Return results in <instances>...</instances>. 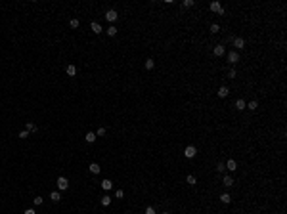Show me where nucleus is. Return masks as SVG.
<instances>
[{
	"label": "nucleus",
	"mask_w": 287,
	"mask_h": 214,
	"mask_svg": "<svg viewBox=\"0 0 287 214\" xmlns=\"http://www.w3.org/2000/svg\"><path fill=\"white\" fill-rule=\"evenodd\" d=\"M195 155H197V149H195L193 145H188V147L184 149V157L186 159H193Z\"/></svg>",
	"instance_id": "nucleus-1"
},
{
	"label": "nucleus",
	"mask_w": 287,
	"mask_h": 214,
	"mask_svg": "<svg viewBox=\"0 0 287 214\" xmlns=\"http://www.w3.org/2000/svg\"><path fill=\"white\" fill-rule=\"evenodd\" d=\"M56 183H57V189H61V191L69 187V180H67V178H63V176L57 178V182H56Z\"/></svg>",
	"instance_id": "nucleus-2"
},
{
	"label": "nucleus",
	"mask_w": 287,
	"mask_h": 214,
	"mask_svg": "<svg viewBox=\"0 0 287 214\" xmlns=\"http://www.w3.org/2000/svg\"><path fill=\"white\" fill-rule=\"evenodd\" d=\"M234 46H236L237 50H243V48H245V38L236 37V38H234Z\"/></svg>",
	"instance_id": "nucleus-3"
},
{
	"label": "nucleus",
	"mask_w": 287,
	"mask_h": 214,
	"mask_svg": "<svg viewBox=\"0 0 287 214\" xmlns=\"http://www.w3.org/2000/svg\"><path fill=\"white\" fill-rule=\"evenodd\" d=\"M117 17H119V15H117V12H115V10H107V12H105V19H107V21H111V23H113V21H117Z\"/></svg>",
	"instance_id": "nucleus-4"
},
{
	"label": "nucleus",
	"mask_w": 287,
	"mask_h": 214,
	"mask_svg": "<svg viewBox=\"0 0 287 214\" xmlns=\"http://www.w3.org/2000/svg\"><path fill=\"white\" fill-rule=\"evenodd\" d=\"M210 12H216V13H224V8L218 4V2H210Z\"/></svg>",
	"instance_id": "nucleus-5"
},
{
	"label": "nucleus",
	"mask_w": 287,
	"mask_h": 214,
	"mask_svg": "<svg viewBox=\"0 0 287 214\" xmlns=\"http://www.w3.org/2000/svg\"><path fill=\"white\" fill-rule=\"evenodd\" d=\"M228 61L230 63H237L239 61V54H237V52H230L228 54Z\"/></svg>",
	"instance_id": "nucleus-6"
},
{
	"label": "nucleus",
	"mask_w": 287,
	"mask_h": 214,
	"mask_svg": "<svg viewBox=\"0 0 287 214\" xmlns=\"http://www.w3.org/2000/svg\"><path fill=\"white\" fill-rule=\"evenodd\" d=\"M90 29H92V33H96V35H100V33H102V25H100L98 21H92Z\"/></svg>",
	"instance_id": "nucleus-7"
},
{
	"label": "nucleus",
	"mask_w": 287,
	"mask_h": 214,
	"mask_svg": "<svg viewBox=\"0 0 287 214\" xmlns=\"http://www.w3.org/2000/svg\"><path fill=\"white\" fill-rule=\"evenodd\" d=\"M224 166H226V168H228L230 172H234V170L237 168V163H236V161H234V159H230V161H228V163H226V164H224Z\"/></svg>",
	"instance_id": "nucleus-8"
},
{
	"label": "nucleus",
	"mask_w": 287,
	"mask_h": 214,
	"mask_svg": "<svg viewBox=\"0 0 287 214\" xmlns=\"http://www.w3.org/2000/svg\"><path fill=\"white\" fill-rule=\"evenodd\" d=\"M224 54H226L224 46H214V56H216V57H222Z\"/></svg>",
	"instance_id": "nucleus-9"
},
{
	"label": "nucleus",
	"mask_w": 287,
	"mask_h": 214,
	"mask_svg": "<svg viewBox=\"0 0 287 214\" xmlns=\"http://www.w3.org/2000/svg\"><path fill=\"white\" fill-rule=\"evenodd\" d=\"M88 168H90V172H92V174H100V170H102L98 163H92V164L88 166Z\"/></svg>",
	"instance_id": "nucleus-10"
},
{
	"label": "nucleus",
	"mask_w": 287,
	"mask_h": 214,
	"mask_svg": "<svg viewBox=\"0 0 287 214\" xmlns=\"http://www.w3.org/2000/svg\"><path fill=\"white\" fill-rule=\"evenodd\" d=\"M245 107H247V103H245V100H237V101H236V109H237V111H243Z\"/></svg>",
	"instance_id": "nucleus-11"
},
{
	"label": "nucleus",
	"mask_w": 287,
	"mask_h": 214,
	"mask_svg": "<svg viewBox=\"0 0 287 214\" xmlns=\"http://www.w3.org/2000/svg\"><path fill=\"white\" fill-rule=\"evenodd\" d=\"M222 182H224V185H226V187H232V185H234V178H232V176H224Z\"/></svg>",
	"instance_id": "nucleus-12"
},
{
	"label": "nucleus",
	"mask_w": 287,
	"mask_h": 214,
	"mask_svg": "<svg viewBox=\"0 0 287 214\" xmlns=\"http://www.w3.org/2000/svg\"><path fill=\"white\" fill-rule=\"evenodd\" d=\"M50 199L54 203H59V199H61V195H59V191H52L50 193Z\"/></svg>",
	"instance_id": "nucleus-13"
},
{
	"label": "nucleus",
	"mask_w": 287,
	"mask_h": 214,
	"mask_svg": "<svg viewBox=\"0 0 287 214\" xmlns=\"http://www.w3.org/2000/svg\"><path fill=\"white\" fill-rule=\"evenodd\" d=\"M228 94H230V90L226 88V86H220V88H218V96H220V98H226Z\"/></svg>",
	"instance_id": "nucleus-14"
},
{
	"label": "nucleus",
	"mask_w": 287,
	"mask_h": 214,
	"mask_svg": "<svg viewBox=\"0 0 287 214\" xmlns=\"http://www.w3.org/2000/svg\"><path fill=\"white\" fill-rule=\"evenodd\" d=\"M65 71H67V75H69V76H75L77 75V67H75V65H67V69H65Z\"/></svg>",
	"instance_id": "nucleus-15"
},
{
	"label": "nucleus",
	"mask_w": 287,
	"mask_h": 214,
	"mask_svg": "<svg viewBox=\"0 0 287 214\" xmlns=\"http://www.w3.org/2000/svg\"><path fill=\"white\" fill-rule=\"evenodd\" d=\"M84 140H86L88 144H94V142H96V134L94 132H88L86 136H84Z\"/></svg>",
	"instance_id": "nucleus-16"
},
{
	"label": "nucleus",
	"mask_w": 287,
	"mask_h": 214,
	"mask_svg": "<svg viewBox=\"0 0 287 214\" xmlns=\"http://www.w3.org/2000/svg\"><path fill=\"white\" fill-rule=\"evenodd\" d=\"M102 187L105 189V191H109V189L113 187V182H111V180H103V182H102Z\"/></svg>",
	"instance_id": "nucleus-17"
},
{
	"label": "nucleus",
	"mask_w": 287,
	"mask_h": 214,
	"mask_svg": "<svg viewBox=\"0 0 287 214\" xmlns=\"http://www.w3.org/2000/svg\"><path fill=\"white\" fill-rule=\"evenodd\" d=\"M220 201H222L224 205H230V201H232V197H230V193H222V195H220Z\"/></svg>",
	"instance_id": "nucleus-18"
},
{
	"label": "nucleus",
	"mask_w": 287,
	"mask_h": 214,
	"mask_svg": "<svg viewBox=\"0 0 287 214\" xmlns=\"http://www.w3.org/2000/svg\"><path fill=\"white\" fill-rule=\"evenodd\" d=\"M25 130H27V132H37V124H33V122H27V124H25Z\"/></svg>",
	"instance_id": "nucleus-19"
},
{
	"label": "nucleus",
	"mask_w": 287,
	"mask_h": 214,
	"mask_svg": "<svg viewBox=\"0 0 287 214\" xmlns=\"http://www.w3.org/2000/svg\"><path fill=\"white\" fill-rule=\"evenodd\" d=\"M186 182H188V183H190V185H195V183H197V178H195V176H193V174H190V176H188V178H186Z\"/></svg>",
	"instance_id": "nucleus-20"
},
{
	"label": "nucleus",
	"mask_w": 287,
	"mask_h": 214,
	"mask_svg": "<svg viewBox=\"0 0 287 214\" xmlns=\"http://www.w3.org/2000/svg\"><path fill=\"white\" fill-rule=\"evenodd\" d=\"M256 107H258V103H256L255 100H253V101H249V103H247V109H249V111H255Z\"/></svg>",
	"instance_id": "nucleus-21"
},
{
	"label": "nucleus",
	"mask_w": 287,
	"mask_h": 214,
	"mask_svg": "<svg viewBox=\"0 0 287 214\" xmlns=\"http://www.w3.org/2000/svg\"><path fill=\"white\" fill-rule=\"evenodd\" d=\"M107 35H109V37H115V35H117V27H115V25L107 27Z\"/></svg>",
	"instance_id": "nucleus-22"
},
{
	"label": "nucleus",
	"mask_w": 287,
	"mask_h": 214,
	"mask_svg": "<svg viewBox=\"0 0 287 214\" xmlns=\"http://www.w3.org/2000/svg\"><path fill=\"white\" fill-rule=\"evenodd\" d=\"M102 205H103V207H109V205H111V197H109V195L102 197Z\"/></svg>",
	"instance_id": "nucleus-23"
},
{
	"label": "nucleus",
	"mask_w": 287,
	"mask_h": 214,
	"mask_svg": "<svg viewBox=\"0 0 287 214\" xmlns=\"http://www.w3.org/2000/svg\"><path fill=\"white\" fill-rule=\"evenodd\" d=\"M153 67H155V61H153V59H146V69L151 71Z\"/></svg>",
	"instance_id": "nucleus-24"
},
{
	"label": "nucleus",
	"mask_w": 287,
	"mask_h": 214,
	"mask_svg": "<svg viewBox=\"0 0 287 214\" xmlns=\"http://www.w3.org/2000/svg\"><path fill=\"white\" fill-rule=\"evenodd\" d=\"M191 6H195L193 0H184V2H182V8H191Z\"/></svg>",
	"instance_id": "nucleus-25"
},
{
	"label": "nucleus",
	"mask_w": 287,
	"mask_h": 214,
	"mask_svg": "<svg viewBox=\"0 0 287 214\" xmlns=\"http://www.w3.org/2000/svg\"><path fill=\"white\" fill-rule=\"evenodd\" d=\"M69 25L73 27V29H77V27L81 25V23H79V19H71V21H69Z\"/></svg>",
	"instance_id": "nucleus-26"
},
{
	"label": "nucleus",
	"mask_w": 287,
	"mask_h": 214,
	"mask_svg": "<svg viewBox=\"0 0 287 214\" xmlns=\"http://www.w3.org/2000/svg\"><path fill=\"white\" fill-rule=\"evenodd\" d=\"M33 203L38 207V205H42V203H44V199H42V197H35V199H33Z\"/></svg>",
	"instance_id": "nucleus-27"
},
{
	"label": "nucleus",
	"mask_w": 287,
	"mask_h": 214,
	"mask_svg": "<svg viewBox=\"0 0 287 214\" xmlns=\"http://www.w3.org/2000/svg\"><path fill=\"white\" fill-rule=\"evenodd\" d=\"M218 31H220V27H218L216 23H212V25H210V33H218Z\"/></svg>",
	"instance_id": "nucleus-28"
},
{
	"label": "nucleus",
	"mask_w": 287,
	"mask_h": 214,
	"mask_svg": "<svg viewBox=\"0 0 287 214\" xmlns=\"http://www.w3.org/2000/svg\"><path fill=\"white\" fill-rule=\"evenodd\" d=\"M236 75H237L236 69H230V71H228V76H230V78H236Z\"/></svg>",
	"instance_id": "nucleus-29"
},
{
	"label": "nucleus",
	"mask_w": 287,
	"mask_h": 214,
	"mask_svg": "<svg viewBox=\"0 0 287 214\" xmlns=\"http://www.w3.org/2000/svg\"><path fill=\"white\" fill-rule=\"evenodd\" d=\"M216 170H218V172H224V170H226V166H224L222 163H218V164H216Z\"/></svg>",
	"instance_id": "nucleus-30"
},
{
	"label": "nucleus",
	"mask_w": 287,
	"mask_h": 214,
	"mask_svg": "<svg viewBox=\"0 0 287 214\" xmlns=\"http://www.w3.org/2000/svg\"><path fill=\"white\" fill-rule=\"evenodd\" d=\"M146 214H157V212H155V208H153V207H147L146 208Z\"/></svg>",
	"instance_id": "nucleus-31"
},
{
	"label": "nucleus",
	"mask_w": 287,
	"mask_h": 214,
	"mask_svg": "<svg viewBox=\"0 0 287 214\" xmlns=\"http://www.w3.org/2000/svg\"><path fill=\"white\" fill-rule=\"evenodd\" d=\"M27 136H29V132H27V130H23V132H19V138H21V140H25Z\"/></svg>",
	"instance_id": "nucleus-32"
},
{
	"label": "nucleus",
	"mask_w": 287,
	"mask_h": 214,
	"mask_svg": "<svg viewBox=\"0 0 287 214\" xmlns=\"http://www.w3.org/2000/svg\"><path fill=\"white\" fill-rule=\"evenodd\" d=\"M96 134H98V136H103V134H105V128H98V132H96Z\"/></svg>",
	"instance_id": "nucleus-33"
},
{
	"label": "nucleus",
	"mask_w": 287,
	"mask_h": 214,
	"mask_svg": "<svg viewBox=\"0 0 287 214\" xmlns=\"http://www.w3.org/2000/svg\"><path fill=\"white\" fill-rule=\"evenodd\" d=\"M23 214H37V212H35L33 208H25V212H23Z\"/></svg>",
	"instance_id": "nucleus-34"
},
{
	"label": "nucleus",
	"mask_w": 287,
	"mask_h": 214,
	"mask_svg": "<svg viewBox=\"0 0 287 214\" xmlns=\"http://www.w3.org/2000/svg\"><path fill=\"white\" fill-rule=\"evenodd\" d=\"M163 214H170V212H163Z\"/></svg>",
	"instance_id": "nucleus-35"
}]
</instances>
